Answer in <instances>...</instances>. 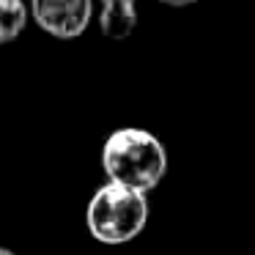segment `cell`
Here are the masks:
<instances>
[{
    "mask_svg": "<svg viewBox=\"0 0 255 255\" xmlns=\"http://www.w3.org/2000/svg\"><path fill=\"white\" fill-rule=\"evenodd\" d=\"M28 8L22 0H0V44L14 41L25 30Z\"/></svg>",
    "mask_w": 255,
    "mask_h": 255,
    "instance_id": "5",
    "label": "cell"
},
{
    "mask_svg": "<svg viewBox=\"0 0 255 255\" xmlns=\"http://www.w3.org/2000/svg\"><path fill=\"white\" fill-rule=\"evenodd\" d=\"M102 165L110 181L148 192L167 170L165 145L145 129H118L107 137Z\"/></svg>",
    "mask_w": 255,
    "mask_h": 255,
    "instance_id": "1",
    "label": "cell"
},
{
    "mask_svg": "<svg viewBox=\"0 0 255 255\" xmlns=\"http://www.w3.org/2000/svg\"><path fill=\"white\" fill-rule=\"evenodd\" d=\"M99 25L107 39H127L134 30V25H137L134 0H105Z\"/></svg>",
    "mask_w": 255,
    "mask_h": 255,
    "instance_id": "4",
    "label": "cell"
},
{
    "mask_svg": "<svg viewBox=\"0 0 255 255\" xmlns=\"http://www.w3.org/2000/svg\"><path fill=\"white\" fill-rule=\"evenodd\" d=\"M0 255H14V253H11V250H3V247H0Z\"/></svg>",
    "mask_w": 255,
    "mask_h": 255,
    "instance_id": "7",
    "label": "cell"
},
{
    "mask_svg": "<svg viewBox=\"0 0 255 255\" xmlns=\"http://www.w3.org/2000/svg\"><path fill=\"white\" fill-rule=\"evenodd\" d=\"M88 231L102 244H127L137 236L148 222V203L145 192L124 184H105L96 189L88 203Z\"/></svg>",
    "mask_w": 255,
    "mask_h": 255,
    "instance_id": "2",
    "label": "cell"
},
{
    "mask_svg": "<svg viewBox=\"0 0 255 255\" xmlns=\"http://www.w3.org/2000/svg\"><path fill=\"white\" fill-rule=\"evenodd\" d=\"M30 11L39 28L55 39H77L91 22V0H30Z\"/></svg>",
    "mask_w": 255,
    "mask_h": 255,
    "instance_id": "3",
    "label": "cell"
},
{
    "mask_svg": "<svg viewBox=\"0 0 255 255\" xmlns=\"http://www.w3.org/2000/svg\"><path fill=\"white\" fill-rule=\"evenodd\" d=\"M162 3H167V6H189L195 0H162Z\"/></svg>",
    "mask_w": 255,
    "mask_h": 255,
    "instance_id": "6",
    "label": "cell"
}]
</instances>
